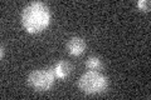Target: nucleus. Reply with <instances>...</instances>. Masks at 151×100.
<instances>
[{
	"label": "nucleus",
	"mask_w": 151,
	"mask_h": 100,
	"mask_svg": "<svg viewBox=\"0 0 151 100\" xmlns=\"http://www.w3.org/2000/svg\"><path fill=\"white\" fill-rule=\"evenodd\" d=\"M137 6H139L140 10H142L145 13H149L150 8H151V3H150V0H139Z\"/></svg>",
	"instance_id": "obj_7"
},
{
	"label": "nucleus",
	"mask_w": 151,
	"mask_h": 100,
	"mask_svg": "<svg viewBox=\"0 0 151 100\" xmlns=\"http://www.w3.org/2000/svg\"><path fill=\"white\" fill-rule=\"evenodd\" d=\"M52 69H53L54 74H55V78L62 79V80L65 79V78H68L69 74H70V70H72L70 64L68 63V61H65V60H59Z\"/></svg>",
	"instance_id": "obj_5"
},
{
	"label": "nucleus",
	"mask_w": 151,
	"mask_h": 100,
	"mask_svg": "<svg viewBox=\"0 0 151 100\" xmlns=\"http://www.w3.org/2000/svg\"><path fill=\"white\" fill-rule=\"evenodd\" d=\"M78 87L84 94L96 95L103 93L108 87V79L100 71H86L78 80Z\"/></svg>",
	"instance_id": "obj_2"
},
{
	"label": "nucleus",
	"mask_w": 151,
	"mask_h": 100,
	"mask_svg": "<svg viewBox=\"0 0 151 100\" xmlns=\"http://www.w3.org/2000/svg\"><path fill=\"white\" fill-rule=\"evenodd\" d=\"M65 48H67L69 55H72V56H79V55H82L84 53V50H86L87 45H86V41H84V39H82V38H79V36H72L68 40Z\"/></svg>",
	"instance_id": "obj_4"
},
{
	"label": "nucleus",
	"mask_w": 151,
	"mask_h": 100,
	"mask_svg": "<svg viewBox=\"0 0 151 100\" xmlns=\"http://www.w3.org/2000/svg\"><path fill=\"white\" fill-rule=\"evenodd\" d=\"M86 68L92 71H100L103 68V63L98 56H88L86 60Z\"/></svg>",
	"instance_id": "obj_6"
},
{
	"label": "nucleus",
	"mask_w": 151,
	"mask_h": 100,
	"mask_svg": "<svg viewBox=\"0 0 151 100\" xmlns=\"http://www.w3.org/2000/svg\"><path fill=\"white\" fill-rule=\"evenodd\" d=\"M3 56H4V46L1 45V58H3Z\"/></svg>",
	"instance_id": "obj_8"
},
{
	"label": "nucleus",
	"mask_w": 151,
	"mask_h": 100,
	"mask_svg": "<svg viewBox=\"0 0 151 100\" xmlns=\"http://www.w3.org/2000/svg\"><path fill=\"white\" fill-rule=\"evenodd\" d=\"M50 13L48 6L42 1H33L24 8L22 13L23 28L29 34H38L48 28Z\"/></svg>",
	"instance_id": "obj_1"
},
{
	"label": "nucleus",
	"mask_w": 151,
	"mask_h": 100,
	"mask_svg": "<svg viewBox=\"0 0 151 100\" xmlns=\"http://www.w3.org/2000/svg\"><path fill=\"white\" fill-rule=\"evenodd\" d=\"M55 74L52 68L38 69L32 71L28 77V84L37 91H47L54 85Z\"/></svg>",
	"instance_id": "obj_3"
}]
</instances>
